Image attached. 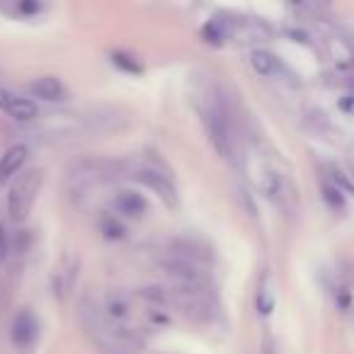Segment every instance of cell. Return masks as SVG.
Returning <instances> with one entry per match:
<instances>
[{
  "label": "cell",
  "instance_id": "6da1fadb",
  "mask_svg": "<svg viewBox=\"0 0 354 354\" xmlns=\"http://www.w3.org/2000/svg\"><path fill=\"white\" fill-rule=\"evenodd\" d=\"M202 112V124L209 133V141L214 143L216 153L226 160L236 156V131H233V117L228 112L226 102L218 97H209L199 107Z\"/></svg>",
  "mask_w": 354,
  "mask_h": 354
},
{
  "label": "cell",
  "instance_id": "7a4b0ae2",
  "mask_svg": "<svg viewBox=\"0 0 354 354\" xmlns=\"http://www.w3.org/2000/svg\"><path fill=\"white\" fill-rule=\"evenodd\" d=\"M41 189V172L27 170L15 177V183L8 194V212L15 221H25L32 214V207L37 202V194Z\"/></svg>",
  "mask_w": 354,
  "mask_h": 354
},
{
  "label": "cell",
  "instance_id": "3957f363",
  "mask_svg": "<svg viewBox=\"0 0 354 354\" xmlns=\"http://www.w3.org/2000/svg\"><path fill=\"white\" fill-rule=\"evenodd\" d=\"M131 177H136L143 187L153 189V194H158V199H160L165 207H177V189L165 172L156 170V167H151V165H143V167H136V170L131 172Z\"/></svg>",
  "mask_w": 354,
  "mask_h": 354
},
{
  "label": "cell",
  "instance_id": "277c9868",
  "mask_svg": "<svg viewBox=\"0 0 354 354\" xmlns=\"http://www.w3.org/2000/svg\"><path fill=\"white\" fill-rule=\"evenodd\" d=\"M0 109H3L8 117L17 119V122H32V119L39 114L37 104L32 102L30 97H22V95H15L6 88H0Z\"/></svg>",
  "mask_w": 354,
  "mask_h": 354
},
{
  "label": "cell",
  "instance_id": "5b68a950",
  "mask_svg": "<svg viewBox=\"0 0 354 354\" xmlns=\"http://www.w3.org/2000/svg\"><path fill=\"white\" fill-rule=\"evenodd\" d=\"M39 337V323L30 308H22L12 320V342L17 347H32Z\"/></svg>",
  "mask_w": 354,
  "mask_h": 354
},
{
  "label": "cell",
  "instance_id": "8992f818",
  "mask_svg": "<svg viewBox=\"0 0 354 354\" xmlns=\"http://www.w3.org/2000/svg\"><path fill=\"white\" fill-rule=\"evenodd\" d=\"M27 158H30V148H27L25 143H17V146L8 148V151L3 153V158H0V185L10 183L12 177L20 175Z\"/></svg>",
  "mask_w": 354,
  "mask_h": 354
},
{
  "label": "cell",
  "instance_id": "52a82bcc",
  "mask_svg": "<svg viewBox=\"0 0 354 354\" xmlns=\"http://www.w3.org/2000/svg\"><path fill=\"white\" fill-rule=\"evenodd\" d=\"M30 93L35 95V97H41L46 100V102H61V100H66V85L61 83L59 78H54V75H41V78H37L35 83L30 85Z\"/></svg>",
  "mask_w": 354,
  "mask_h": 354
},
{
  "label": "cell",
  "instance_id": "ba28073f",
  "mask_svg": "<svg viewBox=\"0 0 354 354\" xmlns=\"http://www.w3.org/2000/svg\"><path fill=\"white\" fill-rule=\"evenodd\" d=\"M112 204L122 216H129V218H138L148 209L146 197L138 194V192H133V189H122V192L114 197Z\"/></svg>",
  "mask_w": 354,
  "mask_h": 354
},
{
  "label": "cell",
  "instance_id": "9c48e42d",
  "mask_svg": "<svg viewBox=\"0 0 354 354\" xmlns=\"http://www.w3.org/2000/svg\"><path fill=\"white\" fill-rule=\"evenodd\" d=\"M75 277H78V262L75 260H66L64 265L56 270L54 294L59 296V299H66V296H68V291L73 289V284H75Z\"/></svg>",
  "mask_w": 354,
  "mask_h": 354
},
{
  "label": "cell",
  "instance_id": "30bf717a",
  "mask_svg": "<svg viewBox=\"0 0 354 354\" xmlns=\"http://www.w3.org/2000/svg\"><path fill=\"white\" fill-rule=\"evenodd\" d=\"M250 64H252V68H255L260 75H265V78H277V75L284 71L281 61L277 59L274 54H270V51H262V49L252 51V54H250Z\"/></svg>",
  "mask_w": 354,
  "mask_h": 354
},
{
  "label": "cell",
  "instance_id": "8fae6325",
  "mask_svg": "<svg viewBox=\"0 0 354 354\" xmlns=\"http://www.w3.org/2000/svg\"><path fill=\"white\" fill-rule=\"evenodd\" d=\"M112 61L119 66V68H124L127 73H141V66L133 61V56L129 54H122V51H117V54H112Z\"/></svg>",
  "mask_w": 354,
  "mask_h": 354
},
{
  "label": "cell",
  "instance_id": "7c38bea8",
  "mask_svg": "<svg viewBox=\"0 0 354 354\" xmlns=\"http://www.w3.org/2000/svg\"><path fill=\"white\" fill-rule=\"evenodd\" d=\"M8 255V236H6V228L0 226V262L6 260Z\"/></svg>",
  "mask_w": 354,
  "mask_h": 354
}]
</instances>
